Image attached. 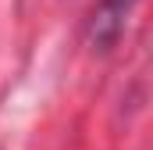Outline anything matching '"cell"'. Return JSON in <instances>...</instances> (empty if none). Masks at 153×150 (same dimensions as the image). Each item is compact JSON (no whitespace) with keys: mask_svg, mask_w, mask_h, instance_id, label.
Returning <instances> with one entry per match:
<instances>
[{"mask_svg":"<svg viewBox=\"0 0 153 150\" xmlns=\"http://www.w3.org/2000/svg\"><path fill=\"white\" fill-rule=\"evenodd\" d=\"M135 7H139V0H100L85 22V43L93 50H111L121 39Z\"/></svg>","mask_w":153,"mask_h":150,"instance_id":"obj_1","label":"cell"}]
</instances>
